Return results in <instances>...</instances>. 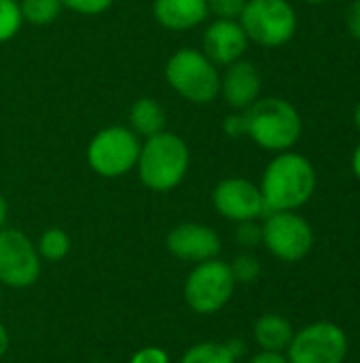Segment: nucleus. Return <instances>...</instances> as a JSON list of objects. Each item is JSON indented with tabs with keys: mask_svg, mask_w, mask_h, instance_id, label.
<instances>
[{
	"mask_svg": "<svg viewBox=\"0 0 360 363\" xmlns=\"http://www.w3.org/2000/svg\"><path fill=\"white\" fill-rule=\"evenodd\" d=\"M129 363H170V355L161 347H142L129 357Z\"/></svg>",
	"mask_w": 360,
	"mask_h": 363,
	"instance_id": "27",
	"label": "nucleus"
},
{
	"mask_svg": "<svg viewBox=\"0 0 360 363\" xmlns=\"http://www.w3.org/2000/svg\"><path fill=\"white\" fill-rule=\"evenodd\" d=\"M8 347H11V338H8V332L6 328L0 323V359L8 353Z\"/></svg>",
	"mask_w": 360,
	"mask_h": 363,
	"instance_id": "30",
	"label": "nucleus"
},
{
	"mask_svg": "<svg viewBox=\"0 0 360 363\" xmlns=\"http://www.w3.org/2000/svg\"><path fill=\"white\" fill-rule=\"evenodd\" d=\"M23 23L30 26H49L64 11L62 0H19Z\"/></svg>",
	"mask_w": 360,
	"mask_h": 363,
	"instance_id": "20",
	"label": "nucleus"
},
{
	"mask_svg": "<svg viewBox=\"0 0 360 363\" xmlns=\"http://www.w3.org/2000/svg\"><path fill=\"white\" fill-rule=\"evenodd\" d=\"M354 125H356V130L360 132V100L359 104L354 106Z\"/></svg>",
	"mask_w": 360,
	"mask_h": 363,
	"instance_id": "33",
	"label": "nucleus"
},
{
	"mask_svg": "<svg viewBox=\"0 0 360 363\" xmlns=\"http://www.w3.org/2000/svg\"><path fill=\"white\" fill-rule=\"evenodd\" d=\"M236 287L229 264L216 257L193 266L185 279L182 298L195 315L208 317L221 313L231 302Z\"/></svg>",
	"mask_w": 360,
	"mask_h": 363,
	"instance_id": "6",
	"label": "nucleus"
},
{
	"mask_svg": "<svg viewBox=\"0 0 360 363\" xmlns=\"http://www.w3.org/2000/svg\"><path fill=\"white\" fill-rule=\"evenodd\" d=\"M238 21L250 43L267 49L291 43L299 26L297 11L289 0H246Z\"/></svg>",
	"mask_w": 360,
	"mask_h": 363,
	"instance_id": "5",
	"label": "nucleus"
},
{
	"mask_svg": "<svg viewBox=\"0 0 360 363\" xmlns=\"http://www.w3.org/2000/svg\"><path fill=\"white\" fill-rule=\"evenodd\" d=\"M318 174L314 164L297 153L282 151L276 153L263 170L259 189L267 213L274 211H299L316 194Z\"/></svg>",
	"mask_w": 360,
	"mask_h": 363,
	"instance_id": "1",
	"label": "nucleus"
},
{
	"mask_svg": "<svg viewBox=\"0 0 360 363\" xmlns=\"http://www.w3.org/2000/svg\"><path fill=\"white\" fill-rule=\"evenodd\" d=\"M163 77L166 83L191 104H212L221 94V68L195 47L174 51L166 62Z\"/></svg>",
	"mask_w": 360,
	"mask_h": 363,
	"instance_id": "4",
	"label": "nucleus"
},
{
	"mask_svg": "<svg viewBox=\"0 0 360 363\" xmlns=\"http://www.w3.org/2000/svg\"><path fill=\"white\" fill-rule=\"evenodd\" d=\"M248 363H289L284 353H274V351H259L255 353Z\"/></svg>",
	"mask_w": 360,
	"mask_h": 363,
	"instance_id": "29",
	"label": "nucleus"
},
{
	"mask_svg": "<svg viewBox=\"0 0 360 363\" xmlns=\"http://www.w3.org/2000/svg\"><path fill=\"white\" fill-rule=\"evenodd\" d=\"M350 351L348 334L333 321H314L295 336L286 349L289 363H346Z\"/></svg>",
	"mask_w": 360,
	"mask_h": 363,
	"instance_id": "9",
	"label": "nucleus"
},
{
	"mask_svg": "<svg viewBox=\"0 0 360 363\" xmlns=\"http://www.w3.org/2000/svg\"><path fill=\"white\" fill-rule=\"evenodd\" d=\"M42 259L36 251V242L17 230H0V285L8 289H28L40 277Z\"/></svg>",
	"mask_w": 360,
	"mask_h": 363,
	"instance_id": "10",
	"label": "nucleus"
},
{
	"mask_svg": "<svg viewBox=\"0 0 360 363\" xmlns=\"http://www.w3.org/2000/svg\"><path fill=\"white\" fill-rule=\"evenodd\" d=\"M70 247H72L70 236L62 228H47L36 242V251H38L40 259L51 262V264L66 259L70 253Z\"/></svg>",
	"mask_w": 360,
	"mask_h": 363,
	"instance_id": "18",
	"label": "nucleus"
},
{
	"mask_svg": "<svg viewBox=\"0 0 360 363\" xmlns=\"http://www.w3.org/2000/svg\"><path fill=\"white\" fill-rule=\"evenodd\" d=\"M293 336H295L293 323L284 315H276V313L261 315L252 328V338H255L259 351L286 353Z\"/></svg>",
	"mask_w": 360,
	"mask_h": 363,
	"instance_id": "16",
	"label": "nucleus"
},
{
	"mask_svg": "<svg viewBox=\"0 0 360 363\" xmlns=\"http://www.w3.org/2000/svg\"><path fill=\"white\" fill-rule=\"evenodd\" d=\"M166 249L172 257L187 264H202L208 259H216L221 255V236L214 228L206 223H178L166 236Z\"/></svg>",
	"mask_w": 360,
	"mask_h": 363,
	"instance_id": "12",
	"label": "nucleus"
},
{
	"mask_svg": "<svg viewBox=\"0 0 360 363\" xmlns=\"http://www.w3.org/2000/svg\"><path fill=\"white\" fill-rule=\"evenodd\" d=\"M153 17L172 32L193 30L210 17L208 0H153Z\"/></svg>",
	"mask_w": 360,
	"mask_h": 363,
	"instance_id": "15",
	"label": "nucleus"
},
{
	"mask_svg": "<svg viewBox=\"0 0 360 363\" xmlns=\"http://www.w3.org/2000/svg\"><path fill=\"white\" fill-rule=\"evenodd\" d=\"M23 26L19 0H0V43L13 40Z\"/></svg>",
	"mask_w": 360,
	"mask_h": 363,
	"instance_id": "21",
	"label": "nucleus"
},
{
	"mask_svg": "<svg viewBox=\"0 0 360 363\" xmlns=\"http://www.w3.org/2000/svg\"><path fill=\"white\" fill-rule=\"evenodd\" d=\"M246 0H208V11L214 19H240Z\"/></svg>",
	"mask_w": 360,
	"mask_h": 363,
	"instance_id": "24",
	"label": "nucleus"
},
{
	"mask_svg": "<svg viewBox=\"0 0 360 363\" xmlns=\"http://www.w3.org/2000/svg\"><path fill=\"white\" fill-rule=\"evenodd\" d=\"M142 140L127 125H108L87 145L89 168L104 179H119L136 170Z\"/></svg>",
	"mask_w": 360,
	"mask_h": 363,
	"instance_id": "8",
	"label": "nucleus"
},
{
	"mask_svg": "<svg viewBox=\"0 0 360 363\" xmlns=\"http://www.w3.org/2000/svg\"><path fill=\"white\" fill-rule=\"evenodd\" d=\"M127 119H129V125L127 128L140 140L163 132L166 130V123H168V115H166V108L161 106V102L155 100V98H149V96L138 98L129 106V117Z\"/></svg>",
	"mask_w": 360,
	"mask_h": 363,
	"instance_id": "17",
	"label": "nucleus"
},
{
	"mask_svg": "<svg viewBox=\"0 0 360 363\" xmlns=\"http://www.w3.org/2000/svg\"><path fill=\"white\" fill-rule=\"evenodd\" d=\"M346 28L350 36L360 43V0H352L346 11Z\"/></svg>",
	"mask_w": 360,
	"mask_h": 363,
	"instance_id": "28",
	"label": "nucleus"
},
{
	"mask_svg": "<svg viewBox=\"0 0 360 363\" xmlns=\"http://www.w3.org/2000/svg\"><path fill=\"white\" fill-rule=\"evenodd\" d=\"M2 289H4V287L0 285V306H2V298H4V296H2Z\"/></svg>",
	"mask_w": 360,
	"mask_h": 363,
	"instance_id": "35",
	"label": "nucleus"
},
{
	"mask_svg": "<svg viewBox=\"0 0 360 363\" xmlns=\"http://www.w3.org/2000/svg\"><path fill=\"white\" fill-rule=\"evenodd\" d=\"M191 166V151L182 136L163 130L149 136L140 145L138 155V177L142 185L155 194H168L176 189Z\"/></svg>",
	"mask_w": 360,
	"mask_h": 363,
	"instance_id": "2",
	"label": "nucleus"
},
{
	"mask_svg": "<svg viewBox=\"0 0 360 363\" xmlns=\"http://www.w3.org/2000/svg\"><path fill=\"white\" fill-rule=\"evenodd\" d=\"M248 36L238 19H212L202 36L204 55L219 68H225L244 57L248 51Z\"/></svg>",
	"mask_w": 360,
	"mask_h": 363,
	"instance_id": "13",
	"label": "nucleus"
},
{
	"mask_svg": "<svg viewBox=\"0 0 360 363\" xmlns=\"http://www.w3.org/2000/svg\"><path fill=\"white\" fill-rule=\"evenodd\" d=\"M303 2H308V4H327L329 0H303Z\"/></svg>",
	"mask_w": 360,
	"mask_h": 363,
	"instance_id": "34",
	"label": "nucleus"
},
{
	"mask_svg": "<svg viewBox=\"0 0 360 363\" xmlns=\"http://www.w3.org/2000/svg\"><path fill=\"white\" fill-rule=\"evenodd\" d=\"M261 245L280 262L297 264L306 259L316 242L314 228L299 211H274L265 213L261 223Z\"/></svg>",
	"mask_w": 360,
	"mask_h": 363,
	"instance_id": "7",
	"label": "nucleus"
},
{
	"mask_svg": "<svg viewBox=\"0 0 360 363\" xmlns=\"http://www.w3.org/2000/svg\"><path fill=\"white\" fill-rule=\"evenodd\" d=\"M236 240L244 249L259 247L261 240H263L261 223L259 221H242V223H236Z\"/></svg>",
	"mask_w": 360,
	"mask_h": 363,
	"instance_id": "23",
	"label": "nucleus"
},
{
	"mask_svg": "<svg viewBox=\"0 0 360 363\" xmlns=\"http://www.w3.org/2000/svg\"><path fill=\"white\" fill-rule=\"evenodd\" d=\"M350 166H352V172H354V177L360 181V143L356 145V149H354V153H352V160H350Z\"/></svg>",
	"mask_w": 360,
	"mask_h": 363,
	"instance_id": "32",
	"label": "nucleus"
},
{
	"mask_svg": "<svg viewBox=\"0 0 360 363\" xmlns=\"http://www.w3.org/2000/svg\"><path fill=\"white\" fill-rule=\"evenodd\" d=\"M180 363H238V357L231 353V349L227 347V342H197L193 347H189Z\"/></svg>",
	"mask_w": 360,
	"mask_h": 363,
	"instance_id": "19",
	"label": "nucleus"
},
{
	"mask_svg": "<svg viewBox=\"0 0 360 363\" xmlns=\"http://www.w3.org/2000/svg\"><path fill=\"white\" fill-rule=\"evenodd\" d=\"M212 206L223 219L233 223L259 221L267 213L259 185L244 177H227L219 181L212 189Z\"/></svg>",
	"mask_w": 360,
	"mask_h": 363,
	"instance_id": "11",
	"label": "nucleus"
},
{
	"mask_svg": "<svg viewBox=\"0 0 360 363\" xmlns=\"http://www.w3.org/2000/svg\"><path fill=\"white\" fill-rule=\"evenodd\" d=\"M112 2L115 0H62V6L79 15H102L112 6Z\"/></svg>",
	"mask_w": 360,
	"mask_h": 363,
	"instance_id": "25",
	"label": "nucleus"
},
{
	"mask_svg": "<svg viewBox=\"0 0 360 363\" xmlns=\"http://www.w3.org/2000/svg\"><path fill=\"white\" fill-rule=\"evenodd\" d=\"M231 274L238 285H250L261 277V262L252 253H240L231 264Z\"/></svg>",
	"mask_w": 360,
	"mask_h": 363,
	"instance_id": "22",
	"label": "nucleus"
},
{
	"mask_svg": "<svg viewBox=\"0 0 360 363\" xmlns=\"http://www.w3.org/2000/svg\"><path fill=\"white\" fill-rule=\"evenodd\" d=\"M246 115V138H250L257 147L282 153L291 151L303 134L301 113L293 102L278 96L259 98Z\"/></svg>",
	"mask_w": 360,
	"mask_h": 363,
	"instance_id": "3",
	"label": "nucleus"
},
{
	"mask_svg": "<svg viewBox=\"0 0 360 363\" xmlns=\"http://www.w3.org/2000/svg\"><path fill=\"white\" fill-rule=\"evenodd\" d=\"M223 132L233 140L246 138V115H244V111H231L223 119Z\"/></svg>",
	"mask_w": 360,
	"mask_h": 363,
	"instance_id": "26",
	"label": "nucleus"
},
{
	"mask_svg": "<svg viewBox=\"0 0 360 363\" xmlns=\"http://www.w3.org/2000/svg\"><path fill=\"white\" fill-rule=\"evenodd\" d=\"M263 79L259 68L242 57L221 72V94L231 111H246L261 98Z\"/></svg>",
	"mask_w": 360,
	"mask_h": 363,
	"instance_id": "14",
	"label": "nucleus"
},
{
	"mask_svg": "<svg viewBox=\"0 0 360 363\" xmlns=\"http://www.w3.org/2000/svg\"><path fill=\"white\" fill-rule=\"evenodd\" d=\"M6 219H8V202L2 196V191H0V230L6 225Z\"/></svg>",
	"mask_w": 360,
	"mask_h": 363,
	"instance_id": "31",
	"label": "nucleus"
}]
</instances>
